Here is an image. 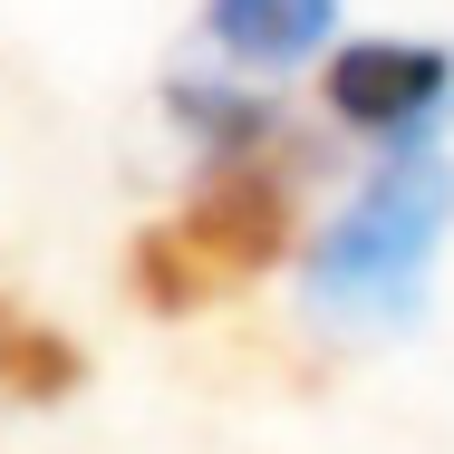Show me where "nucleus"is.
Masks as SVG:
<instances>
[{"mask_svg":"<svg viewBox=\"0 0 454 454\" xmlns=\"http://www.w3.org/2000/svg\"><path fill=\"white\" fill-rule=\"evenodd\" d=\"M280 252H290V175L252 145V155H213V175L184 193V213L126 242V290L155 319H193L232 300L242 280H262Z\"/></svg>","mask_w":454,"mask_h":454,"instance_id":"nucleus-1","label":"nucleus"},{"mask_svg":"<svg viewBox=\"0 0 454 454\" xmlns=\"http://www.w3.org/2000/svg\"><path fill=\"white\" fill-rule=\"evenodd\" d=\"M454 223V165L435 145H396L367 193L319 232L309 252V309L348 319V329H387L426 300V262Z\"/></svg>","mask_w":454,"mask_h":454,"instance_id":"nucleus-2","label":"nucleus"},{"mask_svg":"<svg viewBox=\"0 0 454 454\" xmlns=\"http://www.w3.org/2000/svg\"><path fill=\"white\" fill-rule=\"evenodd\" d=\"M329 116L358 126V136H416L454 88V59L426 49V39H348L329 59Z\"/></svg>","mask_w":454,"mask_h":454,"instance_id":"nucleus-3","label":"nucleus"},{"mask_svg":"<svg viewBox=\"0 0 454 454\" xmlns=\"http://www.w3.org/2000/svg\"><path fill=\"white\" fill-rule=\"evenodd\" d=\"M175 116L213 145V155H252L271 145V106L262 97H223V88H175Z\"/></svg>","mask_w":454,"mask_h":454,"instance_id":"nucleus-6","label":"nucleus"},{"mask_svg":"<svg viewBox=\"0 0 454 454\" xmlns=\"http://www.w3.org/2000/svg\"><path fill=\"white\" fill-rule=\"evenodd\" d=\"M329 20H339V0H203L213 49L242 68H300L329 39Z\"/></svg>","mask_w":454,"mask_h":454,"instance_id":"nucleus-4","label":"nucleus"},{"mask_svg":"<svg viewBox=\"0 0 454 454\" xmlns=\"http://www.w3.org/2000/svg\"><path fill=\"white\" fill-rule=\"evenodd\" d=\"M78 387H88V348L68 329H49V319H29V309L0 300V396L10 406H59Z\"/></svg>","mask_w":454,"mask_h":454,"instance_id":"nucleus-5","label":"nucleus"}]
</instances>
